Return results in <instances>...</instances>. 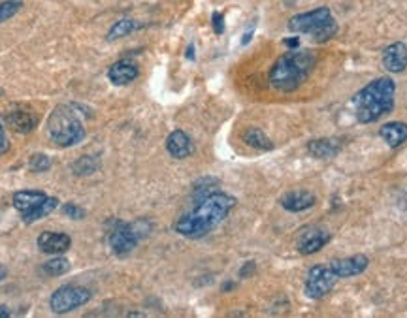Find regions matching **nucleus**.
<instances>
[{
  "label": "nucleus",
  "mask_w": 407,
  "mask_h": 318,
  "mask_svg": "<svg viewBox=\"0 0 407 318\" xmlns=\"http://www.w3.org/2000/svg\"><path fill=\"white\" fill-rule=\"evenodd\" d=\"M236 198L227 193H210L196 202L189 213L181 215L174 230L189 240H202L221 224L236 207Z\"/></svg>",
  "instance_id": "obj_1"
},
{
  "label": "nucleus",
  "mask_w": 407,
  "mask_h": 318,
  "mask_svg": "<svg viewBox=\"0 0 407 318\" xmlns=\"http://www.w3.org/2000/svg\"><path fill=\"white\" fill-rule=\"evenodd\" d=\"M354 115L360 125L378 123L389 115L396 104V83L392 78H378L354 95Z\"/></svg>",
  "instance_id": "obj_2"
},
{
  "label": "nucleus",
  "mask_w": 407,
  "mask_h": 318,
  "mask_svg": "<svg viewBox=\"0 0 407 318\" xmlns=\"http://www.w3.org/2000/svg\"><path fill=\"white\" fill-rule=\"evenodd\" d=\"M315 64H317V57L309 49L288 51L281 55L269 68V85L279 92H293L307 81Z\"/></svg>",
  "instance_id": "obj_3"
},
{
  "label": "nucleus",
  "mask_w": 407,
  "mask_h": 318,
  "mask_svg": "<svg viewBox=\"0 0 407 318\" xmlns=\"http://www.w3.org/2000/svg\"><path fill=\"white\" fill-rule=\"evenodd\" d=\"M49 141L57 147H74L85 138V126L78 113L68 106H57L48 119Z\"/></svg>",
  "instance_id": "obj_4"
},
{
  "label": "nucleus",
  "mask_w": 407,
  "mask_h": 318,
  "mask_svg": "<svg viewBox=\"0 0 407 318\" xmlns=\"http://www.w3.org/2000/svg\"><path fill=\"white\" fill-rule=\"evenodd\" d=\"M147 232H149V224L144 221L134 222V224L114 221L109 228V247L115 256H128Z\"/></svg>",
  "instance_id": "obj_5"
},
{
  "label": "nucleus",
  "mask_w": 407,
  "mask_h": 318,
  "mask_svg": "<svg viewBox=\"0 0 407 318\" xmlns=\"http://www.w3.org/2000/svg\"><path fill=\"white\" fill-rule=\"evenodd\" d=\"M91 300V290L78 284H65L51 294L49 298V307L57 314H66V312L76 311L84 307Z\"/></svg>",
  "instance_id": "obj_6"
},
{
  "label": "nucleus",
  "mask_w": 407,
  "mask_h": 318,
  "mask_svg": "<svg viewBox=\"0 0 407 318\" xmlns=\"http://www.w3.org/2000/svg\"><path fill=\"white\" fill-rule=\"evenodd\" d=\"M338 275L330 265H313L304 281V292L309 300H323L334 290Z\"/></svg>",
  "instance_id": "obj_7"
},
{
  "label": "nucleus",
  "mask_w": 407,
  "mask_h": 318,
  "mask_svg": "<svg viewBox=\"0 0 407 318\" xmlns=\"http://www.w3.org/2000/svg\"><path fill=\"white\" fill-rule=\"evenodd\" d=\"M328 19H332L330 8L321 6L312 10V12L298 13V15L291 18L288 19L287 27L291 32H296V34H309V36H312L313 32H315L319 27H323Z\"/></svg>",
  "instance_id": "obj_8"
},
{
  "label": "nucleus",
  "mask_w": 407,
  "mask_h": 318,
  "mask_svg": "<svg viewBox=\"0 0 407 318\" xmlns=\"http://www.w3.org/2000/svg\"><path fill=\"white\" fill-rule=\"evenodd\" d=\"M330 240H332V234L326 228L307 226V228L300 232L298 240H296V249H298L300 254L312 256V254H315V252H319L321 249L328 245Z\"/></svg>",
  "instance_id": "obj_9"
},
{
  "label": "nucleus",
  "mask_w": 407,
  "mask_h": 318,
  "mask_svg": "<svg viewBox=\"0 0 407 318\" xmlns=\"http://www.w3.org/2000/svg\"><path fill=\"white\" fill-rule=\"evenodd\" d=\"M330 268L334 271L338 279H349V277H356L364 273L370 265V258L366 254H353L347 258H338L330 262Z\"/></svg>",
  "instance_id": "obj_10"
},
{
  "label": "nucleus",
  "mask_w": 407,
  "mask_h": 318,
  "mask_svg": "<svg viewBox=\"0 0 407 318\" xmlns=\"http://www.w3.org/2000/svg\"><path fill=\"white\" fill-rule=\"evenodd\" d=\"M383 67L390 74L406 72L407 68V43L394 42L383 49Z\"/></svg>",
  "instance_id": "obj_11"
},
{
  "label": "nucleus",
  "mask_w": 407,
  "mask_h": 318,
  "mask_svg": "<svg viewBox=\"0 0 407 318\" xmlns=\"http://www.w3.org/2000/svg\"><path fill=\"white\" fill-rule=\"evenodd\" d=\"M166 151L175 160H185L194 153V145H192L189 134L178 128L174 132H170V136L166 138Z\"/></svg>",
  "instance_id": "obj_12"
},
{
  "label": "nucleus",
  "mask_w": 407,
  "mask_h": 318,
  "mask_svg": "<svg viewBox=\"0 0 407 318\" xmlns=\"http://www.w3.org/2000/svg\"><path fill=\"white\" fill-rule=\"evenodd\" d=\"M36 243L42 252L57 256V254H62L70 249L72 240H70V235L62 234V232H42Z\"/></svg>",
  "instance_id": "obj_13"
},
{
  "label": "nucleus",
  "mask_w": 407,
  "mask_h": 318,
  "mask_svg": "<svg viewBox=\"0 0 407 318\" xmlns=\"http://www.w3.org/2000/svg\"><path fill=\"white\" fill-rule=\"evenodd\" d=\"M138 76H140L138 64L128 59L117 60V62L112 64L108 70V79L114 85H117V87H125V85L132 83Z\"/></svg>",
  "instance_id": "obj_14"
},
{
  "label": "nucleus",
  "mask_w": 407,
  "mask_h": 318,
  "mask_svg": "<svg viewBox=\"0 0 407 318\" xmlns=\"http://www.w3.org/2000/svg\"><path fill=\"white\" fill-rule=\"evenodd\" d=\"M343 147V139L340 138H319L307 144V153L319 160H330L340 155Z\"/></svg>",
  "instance_id": "obj_15"
},
{
  "label": "nucleus",
  "mask_w": 407,
  "mask_h": 318,
  "mask_svg": "<svg viewBox=\"0 0 407 318\" xmlns=\"http://www.w3.org/2000/svg\"><path fill=\"white\" fill-rule=\"evenodd\" d=\"M279 204L283 209L291 211V213H302V211L312 209L313 205L317 204V198L309 191H293V193L285 194L279 200Z\"/></svg>",
  "instance_id": "obj_16"
},
{
  "label": "nucleus",
  "mask_w": 407,
  "mask_h": 318,
  "mask_svg": "<svg viewBox=\"0 0 407 318\" xmlns=\"http://www.w3.org/2000/svg\"><path fill=\"white\" fill-rule=\"evenodd\" d=\"M379 136L389 145L390 149H398L407 141V123L403 120H390L379 128Z\"/></svg>",
  "instance_id": "obj_17"
},
{
  "label": "nucleus",
  "mask_w": 407,
  "mask_h": 318,
  "mask_svg": "<svg viewBox=\"0 0 407 318\" xmlns=\"http://www.w3.org/2000/svg\"><path fill=\"white\" fill-rule=\"evenodd\" d=\"M6 120L8 125L19 134L32 132L38 125V117L30 109H13V111L6 115Z\"/></svg>",
  "instance_id": "obj_18"
},
{
  "label": "nucleus",
  "mask_w": 407,
  "mask_h": 318,
  "mask_svg": "<svg viewBox=\"0 0 407 318\" xmlns=\"http://www.w3.org/2000/svg\"><path fill=\"white\" fill-rule=\"evenodd\" d=\"M46 198H48V194L40 193V191H19L13 194L12 204L21 215H25V213L38 207Z\"/></svg>",
  "instance_id": "obj_19"
},
{
  "label": "nucleus",
  "mask_w": 407,
  "mask_h": 318,
  "mask_svg": "<svg viewBox=\"0 0 407 318\" xmlns=\"http://www.w3.org/2000/svg\"><path fill=\"white\" fill-rule=\"evenodd\" d=\"M243 141H246L249 147L257 151H272L274 149V141L266 136V134L257 128V126H251V128H247L246 132H243Z\"/></svg>",
  "instance_id": "obj_20"
},
{
  "label": "nucleus",
  "mask_w": 407,
  "mask_h": 318,
  "mask_svg": "<svg viewBox=\"0 0 407 318\" xmlns=\"http://www.w3.org/2000/svg\"><path fill=\"white\" fill-rule=\"evenodd\" d=\"M57 205H59V200L55 198V196H48V198L44 200L42 204L38 205V207H34V209L29 211V213H25L23 222L32 224V222L40 221V219H44V216H48L49 213H53V211L57 209Z\"/></svg>",
  "instance_id": "obj_21"
},
{
  "label": "nucleus",
  "mask_w": 407,
  "mask_h": 318,
  "mask_svg": "<svg viewBox=\"0 0 407 318\" xmlns=\"http://www.w3.org/2000/svg\"><path fill=\"white\" fill-rule=\"evenodd\" d=\"M68 270H70V262H68L66 258H62V256H59V254H57L55 258L48 260V262L42 265L44 275H48V277L65 275Z\"/></svg>",
  "instance_id": "obj_22"
},
{
  "label": "nucleus",
  "mask_w": 407,
  "mask_h": 318,
  "mask_svg": "<svg viewBox=\"0 0 407 318\" xmlns=\"http://www.w3.org/2000/svg\"><path fill=\"white\" fill-rule=\"evenodd\" d=\"M98 166H100V163H98L96 156H81L74 163L72 170L76 172V175H91L95 174Z\"/></svg>",
  "instance_id": "obj_23"
},
{
  "label": "nucleus",
  "mask_w": 407,
  "mask_h": 318,
  "mask_svg": "<svg viewBox=\"0 0 407 318\" xmlns=\"http://www.w3.org/2000/svg\"><path fill=\"white\" fill-rule=\"evenodd\" d=\"M335 32H338V23H335V19L332 18V19H328L323 27H319V29L312 34V38H313V42L324 43V42H328L330 38H334Z\"/></svg>",
  "instance_id": "obj_24"
},
{
  "label": "nucleus",
  "mask_w": 407,
  "mask_h": 318,
  "mask_svg": "<svg viewBox=\"0 0 407 318\" xmlns=\"http://www.w3.org/2000/svg\"><path fill=\"white\" fill-rule=\"evenodd\" d=\"M134 29H136V23H134L132 19H121V21L114 23V27L109 29L108 40H119V38H125L126 34H131Z\"/></svg>",
  "instance_id": "obj_25"
},
{
  "label": "nucleus",
  "mask_w": 407,
  "mask_h": 318,
  "mask_svg": "<svg viewBox=\"0 0 407 318\" xmlns=\"http://www.w3.org/2000/svg\"><path fill=\"white\" fill-rule=\"evenodd\" d=\"M23 8V0H4L0 2V25L12 19Z\"/></svg>",
  "instance_id": "obj_26"
},
{
  "label": "nucleus",
  "mask_w": 407,
  "mask_h": 318,
  "mask_svg": "<svg viewBox=\"0 0 407 318\" xmlns=\"http://www.w3.org/2000/svg\"><path fill=\"white\" fill-rule=\"evenodd\" d=\"M29 168L30 172H34V174H44V172H48L51 168V158L48 155H32L29 160Z\"/></svg>",
  "instance_id": "obj_27"
},
{
  "label": "nucleus",
  "mask_w": 407,
  "mask_h": 318,
  "mask_svg": "<svg viewBox=\"0 0 407 318\" xmlns=\"http://www.w3.org/2000/svg\"><path fill=\"white\" fill-rule=\"evenodd\" d=\"M62 213H65L66 216H70V219H76V221H81L85 216V209H81L79 205L72 204V202L62 205Z\"/></svg>",
  "instance_id": "obj_28"
},
{
  "label": "nucleus",
  "mask_w": 407,
  "mask_h": 318,
  "mask_svg": "<svg viewBox=\"0 0 407 318\" xmlns=\"http://www.w3.org/2000/svg\"><path fill=\"white\" fill-rule=\"evenodd\" d=\"M211 27H213L215 34H219V36L225 32V15L221 12H213V15H211Z\"/></svg>",
  "instance_id": "obj_29"
},
{
  "label": "nucleus",
  "mask_w": 407,
  "mask_h": 318,
  "mask_svg": "<svg viewBox=\"0 0 407 318\" xmlns=\"http://www.w3.org/2000/svg\"><path fill=\"white\" fill-rule=\"evenodd\" d=\"M255 270H257V265H255V262H246V264L241 265L240 277H241V279H247V277L255 273Z\"/></svg>",
  "instance_id": "obj_30"
},
{
  "label": "nucleus",
  "mask_w": 407,
  "mask_h": 318,
  "mask_svg": "<svg viewBox=\"0 0 407 318\" xmlns=\"http://www.w3.org/2000/svg\"><path fill=\"white\" fill-rule=\"evenodd\" d=\"M8 149H10V141H8L4 128H2V125H0V156L4 155Z\"/></svg>",
  "instance_id": "obj_31"
},
{
  "label": "nucleus",
  "mask_w": 407,
  "mask_h": 318,
  "mask_svg": "<svg viewBox=\"0 0 407 318\" xmlns=\"http://www.w3.org/2000/svg\"><path fill=\"white\" fill-rule=\"evenodd\" d=\"M285 46H287V48H291V49H296L300 46V40L298 38H291V40H285Z\"/></svg>",
  "instance_id": "obj_32"
},
{
  "label": "nucleus",
  "mask_w": 407,
  "mask_h": 318,
  "mask_svg": "<svg viewBox=\"0 0 407 318\" xmlns=\"http://www.w3.org/2000/svg\"><path fill=\"white\" fill-rule=\"evenodd\" d=\"M0 318H10V309L6 305H0Z\"/></svg>",
  "instance_id": "obj_33"
},
{
  "label": "nucleus",
  "mask_w": 407,
  "mask_h": 318,
  "mask_svg": "<svg viewBox=\"0 0 407 318\" xmlns=\"http://www.w3.org/2000/svg\"><path fill=\"white\" fill-rule=\"evenodd\" d=\"M187 59L194 60V46H189V48H187Z\"/></svg>",
  "instance_id": "obj_34"
},
{
  "label": "nucleus",
  "mask_w": 407,
  "mask_h": 318,
  "mask_svg": "<svg viewBox=\"0 0 407 318\" xmlns=\"http://www.w3.org/2000/svg\"><path fill=\"white\" fill-rule=\"evenodd\" d=\"M6 275H8V270L4 268V265L0 264V281H2V279H6Z\"/></svg>",
  "instance_id": "obj_35"
},
{
  "label": "nucleus",
  "mask_w": 407,
  "mask_h": 318,
  "mask_svg": "<svg viewBox=\"0 0 407 318\" xmlns=\"http://www.w3.org/2000/svg\"><path fill=\"white\" fill-rule=\"evenodd\" d=\"M0 97H2V90H0Z\"/></svg>",
  "instance_id": "obj_36"
}]
</instances>
